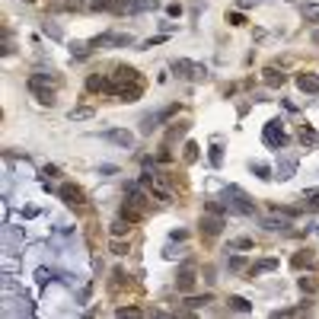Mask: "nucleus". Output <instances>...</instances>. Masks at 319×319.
Masks as SVG:
<instances>
[{
	"label": "nucleus",
	"mask_w": 319,
	"mask_h": 319,
	"mask_svg": "<svg viewBox=\"0 0 319 319\" xmlns=\"http://www.w3.org/2000/svg\"><path fill=\"white\" fill-rule=\"evenodd\" d=\"M220 201L227 205L230 214H240V217H255V201L243 192L240 185H227V188H223V198H220Z\"/></svg>",
	"instance_id": "nucleus-1"
},
{
	"label": "nucleus",
	"mask_w": 319,
	"mask_h": 319,
	"mask_svg": "<svg viewBox=\"0 0 319 319\" xmlns=\"http://www.w3.org/2000/svg\"><path fill=\"white\" fill-rule=\"evenodd\" d=\"M172 70H176L182 80H192V83H201V80H208V67L198 64V61H188V57L172 61Z\"/></svg>",
	"instance_id": "nucleus-2"
},
{
	"label": "nucleus",
	"mask_w": 319,
	"mask_h": 319,
	"mask_svg": "<svg viewBox=\"0 0 319 319\" xmlns=\"http://www.w3.org/2000/svg\"><path fill=\"white\" fill-rule=\"evenodd\" d=\"M96 48H128V45H134V35L131 32H102L93 39Z\"/></svg>",
	"instance_id": "nucleus-3"
},
{
	"label": "nucleus",
	"mask_w": 319,
	"mask_h": 319,
	"mask_svg": "<svg viewBox=\"0 0 319 319\" xmlns=\"http://www.w3.org/2000/svg\"><path fill=\"white\" fill-rule=\"evenodd\" d=\"M201 236H208V240H214V236L223 233V227H227V220H223V214H217V211H205L201 214Z\"/></svg>",
	"instance_id": "nucleus-4"
},
{
	"label": "nucleus",
	"mask_w": 319,
	"mask_h": 319,
	"mask_svg": "<svg viewBox=\"0 0 319 319\" xmlns=\"http://www.w3.org/2000/svg\"><path fill=\"white\" fill-rule=\"evenodd\" d=\"M262 140H265V147H275V150H281L287 144V134H284V128H281V118H271V122L265 125Z\"/></svg>",
	"instance_id": "nucleus-5"
},
{
	"label": "nucleus",
	"mask_w": 319,
	"mask_h": 319,
	"mask_svg": "<svg viewBox=\"0 0 319 319\" xmlns=\"http://www.w3.org/2000/svg\"><path fill=\"white\" fill-rule=\"evenodd\" d=\"M176 112H179V105H166L163 112H153V115H144L140 118V134H153L160 128V122H166V118H172Z\"/></svg>",
	"instance_id": "nucleus-6"
},
{
	"label": "nucleus",
	"mask_w": 319,
	"mask_h": 319,
	"mask_svg": "<svg viewBox=\"0 0 319 319\" xmlns=\"http://www.w3.org/2000/svg\"><path fill=\"white\" fill-rule=\"evenodd\" d=\"M57 198H61V201L67 205V208H86V195H83V188H77V185H61V188H57Z\"/></svg>",
	"instance_id": "nucleus-7"
},
{
	"label": "nucleus",
	"mask_w": 319,
	"mask_h": 319,
	"mask_svg": "<svg viewBox=\"0 0 319 319\" xmlns=\"http://www.w3.org/2000/svg\"><path fill=\"white\" fill-rule=\"evenodd\" d=\"M195 284H198V271H195L192 265H182L179 275H176V287H179V294L195 291Z\"/></svg>",
	"instance_id": "nucleus-8"
},
{
	"label": "nucleus",
	"mask_w": 319,
	"mask_h": 319,
	"mask_svg": "<svg viewBox=\"0 0 319 319\" xmlns=\"http://www.w3.org/2000/svg\"><path fill=\"white\" fill-rule=\"evenodd\" d=\"M109 144H118V147H125V150H131L134 147V134L131 131H125V128H109V131L102 134Z\"/></svg>",
	"instance_id": "nucleus-9"
},
{
	"label": "nucleus",
	"mask_w": 319,
	"mask_h": 319,
	"mask_svg": "<svg viewBox=\"0 0 319 319\" xmlns=\"http://www.w3.org/2000/svg\"><path fill=\"white\" fill-rule=\"evenodd\" d=\"M19 243H22V233L13 227V223H7V227H4V249H7L10 255H16Z\"/></svg>",
	"instance_id": "nucleus-10"
},
{
	"label": "nucleus",
	"mask_w": 319,
	"mask_h": 319,
	"mask_svg": "<svg viewBox=\"0 0 319 319\" xmlns=\"http://www.w3.org/2000/svg\"><path fill=\"white\" fill-rule=\"evenodd\" d=\"M294 172H297V157H287V153H281V160H278V176H275V179L287 182Z\"/></svg>",
	"instance_id": "nucleus-11"
},
{
	"label": "nucleus",
	"mask_w": 319,
	"mask_h": 319,
	"mask_svg": "<svg viewBox=\"0 0 319 319\" xmlns=\"http://www.w3.org/2000/svg\"><path fill=\"white\" fill-rule=\"evenodd\" d=\"M29 90H32V96L39 99L42 105H54L57 102V96H54V86H42V83H29Z\"/></svg>",
	"instance_id": "nucleus-12"
},
{
	"label": "nucleus",
	"mask_w": 319,
	"mask_h": 319,
	"mask_svg": "<svg viewBox=\"0 0 319 319\" xmlns=\"http://www.w3.org/2000/svg\"><path fill=\"white\" fill-rule=\"evenodd\" d=\"M297 86H300V93H319V74L303 70V74H297Z\"/></svg>",
	"instance_id": "nucleus-13"
},
{
	"label": "nucleus",
	"mask_w": 319,
	"mask_h": 319,
	"mask_svg": "<svg viewBox=\"0 0 319 319\" xmlns=\"http://www.w3.org/2000/svg\"><path fill=\"white\" fill-rule=\"evenodd\" d=\"M112 86V77H102V74H90L86 77V90L90 93H109Z\"/></svg>",
	"instance_id": "nucleus-14"
},
{
	"label": "nucleus",
	"mask_w": 319,
	"mask_h": 319,
	"mask_svg": "<svg viewBox=\"0 0 319 319\" xmlns=\"http://www.w3.org/2000/svg\"><path fill=\"white\" fill-rule=\"evenodd\" d=\"M265 230H271V233H291V217H284V214L268 217L265 220Z\"/></svg>",
	"instance_id": "nucleus-15"
},
{
	"label": "nucleus",
	"mask_w": 319,
	"mask_h": 319,
	"mask_svg": "<svg viewBox=\"0 0 319 319\" xmlns=\"http://www.w3.org/2000/svg\"><path fill=\"white\" fill-rule=\"evenodd\" d=\"M93 10H105V13H125V0H93Z\"/></svg>",
	"instance_id": "nucleus-16"
},
{
	"label": "nucleus",
	"mask_w": 319,
	"mask_h": 319,
	"mask_svg": "<svg viewBox=\"0 0 319 319\" xmlns=\"http://www.w3.org/2000/svg\"><path fill=\"white\" fill-rule=\"evenodd\" d=\"M262 80H265L268 86H284L287 74H284V70H278V67H265V70H262Z\"/></svg>",
	"instance_id": "nucleus-17"
},
{
	"label": "nucleus",
	"mask_w": 319,
	"mask_h": 319,
	"mask_svg": "<svg viewBox=\"0 0 319 319\" xmlns=\"http://www.w3.org/2000/svg\"><path fill=\"white\" fill-rule=\"evenodd\" d=\"M29 83H42V86H57V83H61V77H57V74H48V70H35V74L29 77Z\"/></svg>",
	"instance_id": "nucleus-18"
},
{
	"label": "nucleus",
	"mask_w": 319,
	"mask_h": 319,
	"mask_svg": "<svg viewBox=\"0 0 319 319\" xmlns=\"http://www.w3.org/2000/svg\"><path fill=\"white\" fill-rule=\"evenodd\" d=\"M297 140H300L303 147H319V134L313 131V128H306V125L297 128Z\"/></svg>",
	"instance_id": "nucleus-19"
},
{
	"label": "nucleus",
	"mask_w": 319,
	"mask_h": 319,
	"mask_svg": "<svg viewBox=\"0 0 319 319\" xmlns=\"http://www.w3.org/2000/svg\"><path fill=\"white\" fill-rule=\"evenodd\" d=\"M160 0H125L128 13H147V10H157Z\"/></svg>",
	"instance_id": "nucleus-20"
},
{
	"label": "nucleus",
	"mask_w": 319,
	"mask_h": 319,
	"mask_svg": "<svg viewBox=\"0 0 319 319\" xmlns=\"http://www.w3.org/2000/svg\"><path fill=\"white\" fill-rule=\"evenodd\" d=\"M303 211L319 214V188H306V192H303Z\"/></svg>",
	"instance_id": "nucleus-21"
},
{
	"label": "nucleus",
	"mask_w": 319,
	"mask_h": 319,
	"mask_svg": "<svg viewBox=\"0 0 319 319\" xmlns=\"http://www.w3.org/2000/svg\"><path fill=\"white\" fill-rule=\"evenodd\" d=\"M313 262V249H300V252H294V258H291V268H303V265H310Z\"/></svg>",
	"instance_id": "nucleus-22"
},
{
	"label": "nucleus",
	"mask_w": 319,
	"mask_h": 319,
	"mask_svg": "<svg viewBox=\"0 0 319 319\" xmlns=\"http://www.w3.org/2000/svg\"><path fill=\"white\" fill-rule=\"evenodd\" d=\"M281 262H278V258H262V262H255L252 268H249V275L255 278V275H262V271H275Z\"/></svg>",
	"instance_id": "nucleus-23"
},
{
	"label": "nucleus",
	"mask_w": 319,
	"mask_h": 319,
	"mask_svg": "<svg viewBox=\"0 0 319 319\" xmlns=\"http://www.w3.org/2000/svg\"><path fill=\"white\" fill-rule=\"evenodd\" d=\"M227 306H230L233 313H243V316H246V313H252V303L246 300V297H230V300H227Z\"/></svg>",
	"instance_id": "nucleus-24"
},
{
	"label": "nucleus",
	"mask_w": 319,
	"mask_h": 319,
	"mask_svg": "<svg viewBox=\"0 0 319 319\" xmlns=\"http://www.w3.org/2000/svg\"><path fill=\"white\" fill-rule=\"evenodd\" d=\"M67 118H70V122H86V118H93V109H90V105H77V109L67 112Z\"/></svg>",
	"instance_id": "nucleus-25"
},
{
	"label": "nucleus",
	"mask_w": 319,
	"mask_h": 319,
	"mask_svg": "<svg viewBox=\"0 0 319 319\" xmlns=\"http://www.w3.org/2000/svg\"><path fill=\"white\" fill-rule=\"evenodd\" d=\"M93 51V42H70V54L74 57H86Z\"/></svg>",
	"instance_id": "nucleus-26"
},
{
	"label": "nucleus",
	"mask_w": 319,
	"mask_h": 319,
	"mask_svg": "<svg viewBox=\"0 0 319 319\" xmlns=\"http://www.w3.org/2000/svg\"><path fill=\"white\" fill-rule=\"evenodd\" d=\"M185 131H188V125H185V122H176V125L169 128V134H166V147L172 144V140H179V137H182Z\"/></svg>",
	"instance_id": "nucleus-27"
},
{
	"label": "nucleus",
	"mask_w": 319,
	"mask_h": 319,
	"mask_svg": "<svg viewBox=\"0 0 319 319\" xmlns=\"http://www.w3.org/2000/svg\"><path fill=\"white\" fill-rule=\"evenodd\" d=\"M240 249H252V240H249V236H240V240H230V243H227V252H240Z\"/></svg>",
	"instance_id": "nucleus-28"
},
{
	"label": "nucleus",
	"mask_w": 319,
	"mask_h": 319,
	"mask_svg": "<svg viewBox=\"0 0 319 319\" xmlns=\"http://www.w3.org/2000/svg\"><path fill=\"white\" fill-rule=\"evenodd\" d=\"M182 160L185 163H198V144L195 140H188V144L182 147Z\"/></svg>",
	"instance_id": "nucleus-29"
},
{
	"label": "nucleus",
	"mask_w": 319,
	"mask_h": 319,
	"mask_svg": "<svg viewBox=\"0 0 319 319\" xmlns=\"http://www.w3.org/2000/svg\"><path fill=\"white\" fill-rule=\"evenodd\" d=\"M249 169L258 176V179H265V182H268V179H275V176H271V166H268V163H252Z\"/></svg>",
	"instance_id": "nucleus-30"
},
{
	"label": "nucleus",
	"mask_w": 319,
	"mask_h": 319,
	"mask_svg": "<svg viewBox=\"0 0 319 319\" xmlns=\"http://www.w3.org/2000/svg\"><path fill=\"white\" fill-rule=\"evenodd\" d=\"M297 284H300V291H303V294H316V291H319V281H316V278H310V275L300 278Z\"/></svg>",
	"instance_id": "nucleus-31"
},
{
	"label": "nucleus",
	"mask_w": 319,
	"mask_h": 319,
	"mask_svg": "<svg viewBox=\"0 0 319 319\" xmlns=\"http://www.w3.org/2000/svg\"><path fill=\"white\" fill-rule=\"evenodd\" d=\"M303 19L306 22H319V4H306L303 7Z\"/></svg>",
	"instance_id": "nucleus-32"
},
{
	"label": "nucleus",
	"mask_w": 319,
	"mask_h": 319,
	"mask_svg": "<svg viewBox=\"0 0 319 319\" xmlns=\"http://www.w3.org/2000/svg\"><path fill=\"white\" fill-rule=\"evenodd\" d=\"M128 223H131V220H125V217H118V220L112 223V236H125L128 230H131V227H128Z\"/></svg>",
	"instance_id": "nucleus-33"
},
{
	"label": "nucleus",
	"mask_w": 319,
	"mask_h": 319,
	"mask_svg": "<svg viewBox=\"0 0 319 319\" xmlns=\"http://www.w3.org/2000/svg\"><path fill=\"white\" fill-rule=\"evenodd\" d=\"M109 249H112V252H115V255H125V252H128V243H125V240H122V236H115V240H112V243H109Z\"/></svg>",
	"instance_id": "nucleus-34"
},
{
	"label": "nucleus",
	"mask_w": 319,
	"mask_h": 319,
	"mask_svg": "<svg viewBox=\"0 0 319 319\" xmlns=\"http://www.w3.org/2000/svg\"><path fill=\"white\" fill-rule=\"evenodd\" d=\"M211 303V297H208V294H205V297H192V300H185V306H188V310H201V306H208Z\"/></svg>",
	"instance_id": "nucleus-35"
},
{
	"label": "nucleus",
	"mask_w": 319,
	"mask_h": 319,
	"mask_svg": "<svg viewBox=\"0 0 319 319\" xmlns=\"http://www.w3.org/2000/svg\"><path fill=\"white\" fill-rule=\"evenodd\" d=\"M220 163H223V147L214 144V147H211V166H220Z\"/></svg>",
	"instance_id": "nucleus-36"
},
{
	"label": "nucleus",
	"mask_w": 319,
	"mask_h": 319,
	"mask_svg": "<svg viewBox=\"0 0 319 319\" xmlns=\"http://www.w3.org/2000/svg\"><path fill=\"white\" fill-rule=\"evenodd\" d=\"M35 281H39V287H45L51 281V271L48 268H35Z\"/></svg>",
	"instance_id": "nucleus-37"
},
{
	"label": "nucleus",
	"mask_w": 319,
	"mask_h": 319,
	"mask_svg": "<svg viewBox=\"0 0 319 319\" xmlns=\"http://www.w3.org/2000/svg\"><path fill=\"white\" fill-rule=\"evenodd\" d=\"M227 268H230V271L246 268V258H243V255H230V258H227Z\"/></svg>",
	"instance_id": "nucleus-38"
},
{
	"label": "nucleus",
	"mask_w": 319,
	"mask_h": 319,
	"mask_svg": "<svg viewBox=\"0 0 319 319\" xmlns=\"http://www.w3.org/2000/svg\"><path fill=\"white\" fill-rule=\"evenodd\" d=\"M271 211H275V214H284V217H297L300 214L297 208H281V205H271Z\"/></svg>",
	"instance_id": "nucleus-39"
},
{
	"label": "nucleus",
	"mask_w": 319,
	"mask_h": 319,
	"mask_svg": "<svg viewBox=\"0 0 319 319\" xmlns=\"http://www.w3.org/2000/svg\"><path fill=\"white\" fill-rule=\"evenodd\" d=\"M227 19H230V26H246V16L243 13H230Z\"/></svg>",
	"instance_id": "nucleus-40"
},
{
	"label": "nucleus",
	"mask_w": 319,
	"mask_h": 319,
	"mask_svg": "<svg viewBox=\"0 0 319 319\" xmlns=\"http://www.w3.org/2000/svg\"><path fill=\"white\" fill-rule=\"evenodd\" d=\"M125 284V271H115L112 275V287H122Z\"/></svg>",
	"instance_id": "nucleus-41"
},
{
	"label": "nucleus",
	"mask_w": 319,
	"mask_h": 319,
	"mask_svg": "<svg viewBox=\"0 0 319 319\" xmlns=\"http://www.w3.org/2000/svg\"><path fill=\"white\" fill-rule=\"evenodd\" d=\"M45 32H48L51 39H61V29H57V26H51V22H45Z\"/></svg>",
	"instance_id": "nucleus-42"
},
{
	"label": "nucleus",
	"mask_w": 319,
	"mask_h": 319,
	"mask_svg": "<svg viewBox=\"0 0 319 319\" xmlns=\"http://www.w3.org/2000/svg\"><path fill=\"white\" fill-rule=\"evenodd\" d=\"M140 310H137V306H122V310H118V316H137Z\"/></svg>",
	"instance_id": "nucleus-43"
},
{
	"label": "nucleus",
	"mask_w": 319,
	"mask_h": 319,
	"mask_svg": "<svg viewBox=\"0 0 319 319\" xmlns=\"http://www.w3.org/2000/svg\"><path fill=\"white\" fill-rule=\"evenodd\" d=\"M160 42H166V35H157V39H147V42H144V48H153V45H160Z\"/></svg>",
	"instance_id": "nucleus-44"
},
{
	"label": "nucleus",
	"mask_w": 319,
	"mask_h": 319,
	"mask_svg": "<svg viewBox=\"0 0 319 319\" xmlns=\"http://www.w3.org/2000/svg\"><path fill=\"white\" fill-rule=\"evenodd\" d=\"M166 13H169V16H182V7H179V4H169Z\"/></svg>",
	"instance_id": "nucleus-45"
},
{
	"label": "nucleus",
	"mask_w": 319,
	"mask_h": 319,
	"mask_svg": "<svg viewBox=\"0 0 319 319\" xmlns=\"http://www.w3.org/2000/svg\"><path fill=\"white\" fill-rule=\"evenodd\" d=\"M185 236H188L185 230H172V233H169V240H179V243H182V240H185Z\"/></svg>",
	"instance_id": "nucleus-46"
},
{
	"label": "nucleus",
	"mask_w": 319,
	"mask_h": 319,
	"mask_svg": "<svg viewBox=\"0 0 319 319\" xmlns=\"http://www.w3.org/2000/svg\"><path fill=\"white\" fill-rule=\"evenodd\" d=\"M42 176H51V179H54V176H57V166H45V169H42Z\"/></svg>",
	"instance_id": "nucleus-47"
},
{
	"label": "nucleus",
	"mask_w": 319,
	"mask_h": 319,
	"mask_svg": "<svg viewBox=\"0 0 319 319\" xmlns=\"http://www.w3.org/2000/svg\"><path fill=\"white\" fill-rule=\"evenodd\" d=\"M252 4H258V0H240V7L246 10V7H252Z\"/></svg>",
	"instance_id": "nucleus-48"
},
{
	"label": "nucleus",
	"mask_w": 319,
	"mask_h": 319,
	"mask_svg": "<svg viewBox=\"0 0 319 319\" xmlns=\"http://www.w3.org/2000/svg\"><path fill=\"white\" fill-rule=\"evenodd\" d=\"M313 42H316V45H319V32H313Z\"/></svg>",
	"instance_id": "nucleus-49"
},
{
	"label": "nucleus",
	"mask_w": 319,
	"mask_h": 319,
	"mask_svg": "<svg viewBox=\"0 0 319 319\" xmlns=\"http://www.w3.org/2000/svg\"><path fill=\"white\" fill-rule=\"evenodd\" d=\"M26 4H35V0H26Z\"/></svg>",
	"instance_id": "nucleus-50"
}]
</instances>
